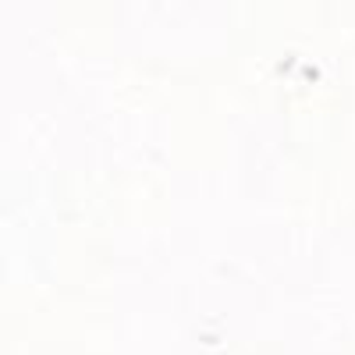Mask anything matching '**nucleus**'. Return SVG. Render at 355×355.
<instances>
[]
</instances>
